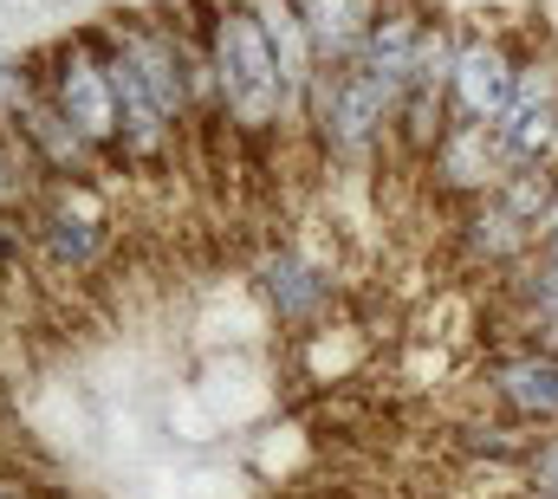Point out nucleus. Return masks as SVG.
<instances>
[{
  "label": "nucleus",
  "mask_w": 558,
  "mask_h": 499,
  "mask_svg": "<svg viewBox=\"0 0 558 499\" xmlns=\"http://www.w3.org/2000/svg\"><path fill=\"white\" fill-rule=\"evenodd\" d=\"M215 72H221V98L234 105V118L247 130L274 124L279 98H286V59L274 46V26L254 7H228L221 33H215Z\"/></svg>",
  "instance_id": "nucleus-1"
},
{
  "label": "nucleus",
  "mask_w": 558,
  "mask_h": 499,
  "mask_svg": "<svg viewBox=\"0 0 558 499\" xmlns=\"http://www.w3.org/2000/svg\"><path fill=\"white\" fill-rule=\"evenodd\" d=\"M390 92H397V78L377 72V65H344V72H331V78H325V130H331V143H344V149L371 143L377 124L390 118Z\"/></svg>",
  "instance_id": "nucleus-2"
},
{
  "label": "nucleus",
  "mask_w": 558,
  "mask_h": 499,
  "mask_svg": "<svg viewBox=\"0 0 558 499\" xmlns=\"http://www.w3.org/2000/svg\"><path fill=\"white\" fill-rule=\"evenodd\" d=\"M52 92H59V111L72 118V130H78L85 143H111V136L124 130V118H118V92H111V72L92 65L85 52H65V59H59Z\"/></svg>",
  "instance_id": "nucleus-3"
},
{
  "label": "nucleus",
  "mask_w": 558,
  "mask_h": 499,
  "mask_svg": "<svg viewBox=\"0 0 558 499\" xmlns=\"http://www.w3.org/2000/svg\"><path fill=\"white\" fill-rule=\"evenodd\" d=\"M513 59L500 52V46H468L461 59H454V98H461V111L474 118V124H494V118H507L513 111Z\"/></svg>",
  "instance_id": "nucleus-4"
},
{
  "label": "nucleus",
  "mask_w": 558,
  "mask_h": 499,
  "mask_svg": "<svg viewBox=\"0 0 558 499\" xmlns=\"http://www.w3.org/2000/svg\"><path fill=\"white\" fill-rule=\"evenodd\" d=\"M124 59L137 65L143 92H149V105L162 111V124H175V118H182V52H175L169 39H156V33L124 26Z\"/></svg>",
  "instance_id": "nucleus-5"
},
{
  "label": "nucleus",
  "mask_w": 558,
  "mask_h": 499,
  "mask_svg": "<svg viewBox=\"0 0 558 499\" xmlns=\"http://www.w3.org/2000/svg\"><path fill=\"white\" fill-rule=\"evenodd\" d=\"M305 33L318 52H351L371 26H364V0H305Z\"/></svg>",
  "instance_id": "nucleus-6"
},
{
  "label": "nucleus",
  "mask_w": 558,
  "mask_h": 499,
  "mask_svg": "<svg viewBox=\"0 0 558 499\" xmlns=\"http://www.w3.org/2000/svg\"><path fill=\"white\" fill-rule=\"evenodd\" d=\"M267 292H274L279 318H305V312H318L331 299V279H318L299 259H267Z\"/></svg>",
  "instance_id": "nucleus-7"
},
{
  "label": "nucleus",
  "mask_w": 558,
  "mask_h": 499,
  "mask_svg": "<svg viewBox=\"0 0 558 499\" xmlns=\"http://www.w3.org/2000/svg\"><path fill=\"white\" fill-rule=\"evenodd\" d=\"M553 136H558V105L526 98V105H513V124L500 130V149H507L513 162H533V156H546Z\"/></svg>",
  "instance_id": "nucleus-8"
},
{
  "label": "nucleus",
  "mask_w": 558,
  "mask_h": 499,
  "mask_svg": "<svg viewBox=\"0 0 558 499\" xmlns=\"http://www.w3.org/2000/svg\"><path fill=\"white\" fill-rule=\"evenodd\" d=\"M500 389L526 409V415H558V357H533V364H513L500 376Z\"/></svg>",
  "instance_id": "nucleus-9"
},
{
  "label": "nucleus",
  "mask_w": 558,
  "mask_h": 499,
  "mask_svg": "<svg viewBox=\"0 0 558 499\" xmlns=\"http://www.w3.org/2000/svg\"><path fill=\"white\" fill-rule=\"evenodd\" d=\"M39 241H46V253H52L59 266H85V259L98 253V221H85V215H46Z\"/></svg>",
  "instance_id": "nucleus-10"
},
{
  "label": "nucleus",
  "mask_w": 558,
  "mask_h": 499,
  "mask_svg": "<svg viewBox=\"0 0 558 499\" xmlns=\"http://www.w3.org/2000/svg\"><path fill=\"white\" fill-rule=\"evenodd\" d=\"M13 188H20V182H13V169H7V162H0V202H7V195H13Z\"/></svg>",
  "instance_id": "nucleus-11"
}]
</instances>
